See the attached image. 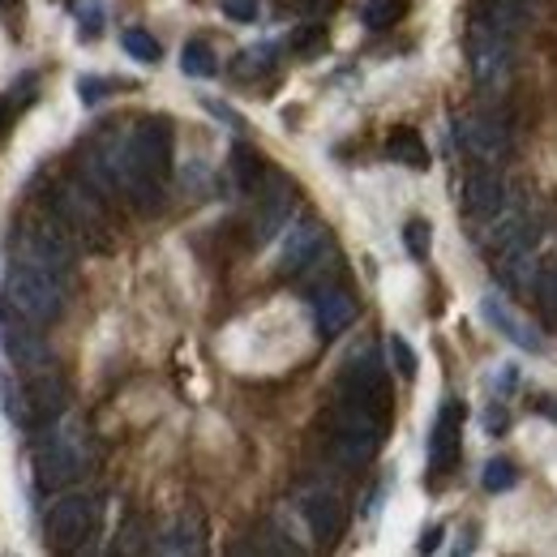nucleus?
Wrapping results in <instances>:
<instances>
[{"label":"nucleus","instance_id":"f257e3e1","mask_svg":"<svg viewBox=\"0 0 557 557\" xmlns=\"http://www.w3.org/2000/svg\"><path fill=\"white\" fill-rule=\"evenodd\" d=\"M4 305L13 313H22L26 322H35V326H52L65 309V275L22 258L4 275Z\"/></svg>","mask_w":557,"mask_h":557},{"label":"nucleus","instance_id":"f03ea898","mask_svg":"<svg viewBox=\"0 0 557 557\" xmlns=\"http://www.w3.org/2000/svg\"><path fill=\"white\" fill-rule=\"evenodd\" d=\"M386 424H391V412L356 399V395H344L339 408H335V450L344 463H369L382 442H386Z\"/></svg>","mask_w":557,"mask_h":557},{"label":"nucleus","instance_id":"7ed1b4c3","mask_svg":"<svg viewBox=\"0 0 557 557\" xmlns=\"http://www.w3.org/2000/svg\"><path fill=\"white\" fill-rule=\"evenodd\" d=\"M52 214L70 227L73 236H82L90 249H108V210L103 194L82 176V181H61L52 189Z\"/></svg>","mask_w":557,"mask_h":557},{"label":"nucleus","instance_id":"20e7f679","mask_svg":"<svg viewBox=\"0 0 557 557\" xmlns=\"http://www.w3.org/2000/svg\"><path fill=\"white\" fill-rule=\"evenodd\" d=\"M86 459H90V450H86V429L70 420V424H61L57 433H48V442L39 446V455H35V481H39V488L57 493V488L73 485V481L86 472Z\"/></svg>","mask_w":557,"mask_h":557},{"label":"nucleus","instance_id":"39448f33","mask_svg":"<svg viewBox=\"0 0 557 557\" xmlns=\"http://www.w3.org/2000/svg\"><path fill=\"white\" fill-rule=\"evenodd\" d=\"M510 48H515V39L510 35H502V30H493L488 22H472V35H468V65H472V77L485 86V90H497V86H506V77H510Z\"/></svg>","mask_w":557,"mask_h":557},{"label":"nucleus","instance_id":"423d86ee","mask_svg":"<svg viewBox=\"0 0 557 557\" xmlns=\"http://www.w3.org/2000/svg\"><path fill=\"white\" fill-rule=\"evenodd\" d=\"M22 258L35 262V267H48L57 275L70 278L73 271V232L52 214V219H39L22 232Z\"/></svg>","mask_w":557,"mask_h":557},{"label":"nucleus","instance_id":"0eeeda50","mask_svg":"<svg viewBox=\"0 0 557 557\" xmlns=\"http://www.w3.org/2000/svg\"><path fill=\"white\" fill-rule=\"evenodd\" d=\"M95 519H99V510H95V502L86 493L57 497L52 510H48V545L52 549H82L86 536L95 532Z\"/></svg>","mask_w":557,"mask_h":557},{"label":"nucleus","instance_id":"6e6552de","mask_svg":"<svg viewBox=\"0 0 557 557\" xmlns=\"http://www.w3.org/2000/svg\"><path fill=\"white\" fill-rule=\"evenodd\" d=\"M44 326H35V322H26L22 313H13L9 305H4V318H0V348L4 356L17 364V369H44L48 364V339L39 335Z\"/></svg>","mask_w":557,"mask_h":557},{"label":"nucleus","instance_id":"1a4fd4ad","mask_svg":"<svg viewBox=\"0 0 557 557\" xmlns=\"http://www.w3.org/2000/svg\"><path fill=\"white\" fill-rule=\"evenodd\" d=\"M455 141H459L463 154H472L476 163H493V168L510 154V129L497 116H468V121H459L455 125Z\"/></svg>","mask_w":557,"mask_h":557},{"label":"nucleus","instance_id":"9d476101","mask_svg":"<svg viewBox=\"0 0 557 557\" xmlns=\"http://www.w3.org/2000/svg\"><path fill=\"white\" fill-rule=\"evenodd\" d=\"M344 395H356V399L391 412V382H386V364L377 360V351L351 356L344 369Z\"/></svg>","mask_w":557,"mask_h":557},{"label":"nucleus","instance_id":"9b49d317","mask_svg":"<svg viewBox=\"0 0 557 557\" xmlns=\"http://www.w3.org/2000/svg\"><path fill=\"white\" fill-rule=\"evenodd\" d=\"M300 515H305L309 532H313L322 545H335V541L344 536V528H348V506H344V497L331 493V488H309L305 502H300Z\"/></svg>","mask_w":557,"mask_h":557},{"label":"nucleus","instance_id":"f8f14e48","mask_svg":"<svg viewBox=\"0 0 557 557\" xmlns=\"http://www.w3.org/2000/svg\"><path fill=\"white\" fill-rule=\"evenodd\" d=\"M292 207H296V189L283 176H267L262 202H258V214H253V240L258 245L275 240L278 232L287 227V219H292Z\"/></svg>","mask_w":557,"mask_h":557},{"label":"nucleus","instance_id":"ddd939ff","mask_svg":"<svg viewBox=\"0 0 557 557\" xmlns=\"http://www.w3.org/2000/svg\"><path fill=\"white\" fill-rule=\"evenodd\" d=\"M506 207V181L493 163H476L463 181V210L476 214V219H493Z\"/></svg>","mask_w":557,"mask_h":557},{"label":"nucleus","instance_id":"4468645a","mask_svg":"<svg viewBox=\"0 0 557 557\" xmlns=\"http://www.w3.org/2000/svg\"><path fill=\"white\" fill-rule=\"evenodd\" d=\"M459 433H463V408L446 404L433 420V433H429V468L433 472H450L459 463V446H463Z\"/></svg>","mask_w":557,"mask_h":557},{"label":"nucleus","instance_id":"2eb2a0df","mask_svg":"<svg viewBox=\"0 0 557 557\" xmlns=\"http://www.w3.org/2000/svg\"><path fill=\"white\" fill-rule=\"evenodd\" d=\"M326 249V232L318 219H305V223H292L287 236H283V253H278V271L283 275H300L318 253Z\"/></svg>","mask_w":557,"mask_h":557},{"label":"nucleus","instance_id":"dca6fc26","mask_svg":"<svg viewBox=\"0 0 557 557\" xmlns=\"http://www.w3.org/2000/svg\"><path fill=\"white\" fill-rule=\"evenodd\" d=\"M493 275L502 278L506 292H528L536 287V253H532V236L528 240H515L506 249H497V267Z\"/></svg>","mask_w":557,"mask_h":557},{"label":"nucleus","instance_id":"f3484780","mask_svg":"<svg viewBox=\"0 0 557 557\" xmlns=\"http://www.w3.org/2000/svg\"><path fill=\"white\" fill-rule=\"evenodd\" d=\"M313 318H318V335L322 339H335V335H344L351 322H356V300H351L344 287H318Z\"/></svg>","mask_w":557,"mask_h":557},{"label":"nucleus","instance_id":"a211bd4d","mask_svg":"<svg viewBox=\"0 0 557 557\" xmlns=\"http://www.w3.org/2000/svg\"><path fill=\"white\" fill-rule=\"evenodd\" d=\"M26 399H30V424L35 420H57L65 412V399H70V391H65V377L57 373V369H35V382L26 386Z\"/></svg>","mask_w":557,"mask_h":557},{"label":"nucleus","instance_id":"6ab92c4d","mask_svg":"<svg viewBox=\"0 0 557 557\" xmlns=\"http://www.w3.org/2000/svg\"><path fill=\"white\" fill-rule=\"evenodd\" d=\"M476 17L488 22L493 30H502V35H519L523 26H528V4L523 0H481L476 4Z\"/></svg>","mask_w":557,"mask_h":557},{"label":"nucleus","instance_id":"aec40b11","mask_svg":"<svg viewBox=\"0 0 557 557\" xmlns=\"http://www.w3.org/2000/svg\"><path fill=\"white\" fill-rule=\"evenodd\" d=\"M232 181H236L240 194H258V189L267 185V163H262V154H258L253 146H245V141L232 150Z\"/></svg>","mask_w":557,"mask_h":557},{"label":"nucleus","instance_id":"412c9836","mask_svg":"<svg viewBox=\"0 0 557 557\" xmlns=\"http://www.w3.org/2000/svg\"><path fill=\"white\" fill-rule=\"evenodd\" d=\"M485 318L497 326V331H502V335H506V339H510V344H519L523 351L541 348V339H536V335H532V331H528V326H523V322H519L510 309H502L497 300H485Z\"/></svg>","mask_w":557,"mask_h":557},{"label":"nucleus","instance_id":"4be33fe9","mask_svg":"<svg viewBox=\"0 0 557 557\" xmlns=\"http://www.w3.org/2000/svg\"><path fill=\"white\" fill-rule=\"evenodd\" d=\"M386 154L395 159V163H404V168H429V150H424V141H420L417 129H395L391 138H386Z\"/></svg>","mask_w":557,"mask_h":557},{"label":"nucleus","instance_id":"5701e85b","mask_svg":"<svg viewBox=\"0 0 557 557\" xmlns=\"http://www.w3.org/2000/svg\"><path fill=\"white\" fill-rule=\"evenodd\" d=\"M172 541H163V549L168 554H202V519L189 510V515H181L176 519V528L168 532Z\"/></svg>","mask_w":557,"mask_h":557},{"label":"nucleus","instance_id":"b1692460","mask_svg":"<svg viewBox=\"0 0 557 557\" xmlns=\"http://www.w3.org/2000/svg\"><path fill=\"white\" fill-rule=\"evenodd\" d=\"M0 408H4V417L13 420V424H30V399H26V386H17V382H9V373H0Z\"/></svg>","mask_w":557,"mask_h":557},{"label":"nucleus","instance_id":"393cba45","mask_svg":"<svg viewBox=\"0 0 557 557\" xmlns=\"http://www.w3.org/2000/svg\"><path fill=\"white\" fill-rule=\"evenodd\" d=\"M360 17H364L369 30H386V26H395L404 17V0H364Z\"/></svg>","mask_w":557,"mask_h":557},{"label":"nucleus","instance_id":"a878e982","mask_svg":"<svg viewBox=\"0 0 557 557\" xmlns=\"http://www.w3.org/2000/svg\"><path fill=\"white\" fill-rule=\"evenodd\" d=\"M181 70L189 73V77H210V73L219 70V61H214L210 44H202V39L185 44V52H181Z\"/></svg>","mask_w":557,"mask_h":557},{"label":"nucleus","instance_id":"bb28decb","mask_svg":"<svg viewBox=\"0 0 557 557\" xmlns=\"http://www.w3.org/2000/svg\"><path fill=\"white\" fill-rule=\"evenodd\" d=\"M287 44H292V52H296V57H309V52H318V48L326 44V26H322L318 17H309L305 26H296V30H292V39H287Z\"/></svg>","mask_w":557,"mask_h":557},{"label":"nucleus","instance_id":"cd10ccee","mask_svg":"<svg viewBox=\"0 0 557 557\" xmlns=\"http://www.w3.org/2000/svg\"><path fill=\"white\" fill-rule=\"evenodd\" d=\"M121 44H125V52H129L134 61H141V65H154V61H159V44H154L146 30H125Z\"/></svg>","mask_w":557,"mask_h":557},{"label":"nucleus","instance_id":"c85d7f7f","mask_svg":"<svg viewBox=\"0 0 557 557\" xmlns=\"http://www.w3.org/2000/svg\"><path fill=\"white\" fill-rule=\"evenodd\" d=\"M485 488L488 493H502V488H515V481H519V472H515V463L510 459H493V463H485Z\"/></svg>","mask_w":557,"mask_h":557},{"label":"nucleus","instance_id":"c756f323","mask_svg":"<svg viewBox=\"0 0 557 557\" xmlns=\"http://www.w3.org/2000/svg\"><path fill=\"white\" fill-rule=\"evenodd\" d=\"M536 305H541V313H545L549 322H557V271L536 278Z\"/></svg>","mask_w":557,"mask_h":557},{"label":"nucleus","instance_id":"7c9ffc66","mask_svg":"<svg viewBox=\"0 0 557 557\" xmlns=\"http://www.w3.org/2000/svg\"><path fill=\"white\" fill-rule=\"evenodd\" d=\"M404 245H408L412 258H429V223H424V219H408V227H404Z\"/></svg>","mask_w":557,"mask_h":557},{"label":"nucleus","instance_id":"2f4dec72","mask_svg":"<svg viewBox=\"0 0 557 557\" xmlns=\"http://www.w3.org/2000/svg\"><path fill=\"white\" fill-rule=\"evenodd\" d=\"M391 360H395V369L404 373V377H417V351L408 348V339H391Z\"/></svg>","mask_w":557,"mask_h":557},{"label":"nucleus","instance_id":"473e14b6","mask_svg":"<svg viewBox=\"0 0 557 557\" xmlns=\"http://www.w3.org/2000/svg\"><path fill=\"white\" fill-rule=\"evenodd\" d=\"M103 30V4L99 0H82V35L95 39Z\"/></svg>","mask_w":557,"mask_h":557},{"label":"nucleus","instance_id":"72a5a7b5","mask_svg":"<svg viewBox=\"0 0 557 557\" xmlns=\"http://www.w3.org/2000/svg\"><path fill=\"white\" fill-rule=\"evenodd\" d=\"M271 52H275V48H258V52H245V61L236 65V73H245V77H249V73L271 70V65H275V57H271Z\"/></svg>","mask_w":557,"mask_h":557},{"label":"nucleus","instance_id":"f704fd0d","mask_svg":"<svg viewBox=\"0 0 557 557\" xmlns=\"http://www.w3.org/2000/svg\"><path fill=\"white\" fill-rule=\"evenodd\" d=\"M292 4H296V13H305V17H318V22H322V17H331L344 0H292Z\"/></svg>","mask_w":557,"mask_h":557},{"label":"nucleus","instance_id":"c9c22d12","mask_svg":"<svg viewBox=\"0 0 557 557\" xmlns=\"http://www.w3.org/2000/svg\"><path fill=\"white\" fill-rule=\"evenodd\" d=\"M223 13L232 22H253L258 17V0H223Z\"/></svg>","mask_w":557,"mask_h":557},{"label":"nucleus","instance_id":"e433bc0d","mask_svg":"<svg viewBox=\"0 0 557 557\" xmlns=\"http://www.w3.org/2000/svg\"><path fill=\"white\" fill-rule=\"evenodd\" d=\"M17 108H22V103H13V95H0V141L9 138V129H13V121H17Z\"/></svg>","mask_w":557,"mask_h":557},{"label":"nucleus","instance_id":"4c0bfd02","mask_svg":"<svg viewBox=\"0 0 557 557\" xmlns=\"http://www.w3.org/2000/svg\"><path fill=\"white\" fill-rule=\"evenodd\" d=\"M103 86H108V82H99V77H82V82H77V90H82L86 103H99V99H103Z\"/></svg>","mask_w":557,"mask_h":557},{"label":"nucleus","instance_id":"58836bf2","mask_svg":"<svg viewBox=\"0 0 557 557\" xmlns=\"http://www.w3.org/2000/svg\"><path fill=\"white\" fill-rule=\"evenodd\" d=\"M13 13H22V0H0V17H13Z\"/></svg>","mask_w":557,"mask_h":557}]
</instances>
